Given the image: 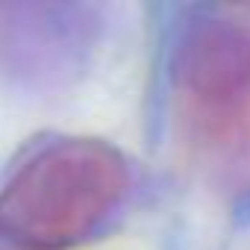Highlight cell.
<instances>
[{
	"mask_svg": "<svg viewBox=\"0 0 250 250\" xmlns=\"http://www.w3.org/2000/svg\"><path fill=\"white\" fill-rule=\"evenodd\" d=\"M130 186V162L112 142H44L0 186V235L18 250H71L118 215Z\"/></svg>",
	"mask_w": 250,
	"mask_h": 250,
	"instance_id": "cell-1",
	"label": "cell"
},
{
	"mask_svg": "<svg viewBox=\"0 0 250 250\" xmlns=\"http://www.w3.org/2000/svg\"><path fill=\"white\" fill-rule=\"evenodd\" d=\"M171 97L186 145L209 165L250 162V18L203 12L171 56Z\"/></svg>",
	"mask_w": 250,
	"mask_h": 250,
	"instance_id": "cell-2",
	"label": "cell"
}]
</instances>
